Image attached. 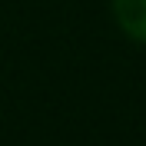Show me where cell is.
I'll use <instances>...</instances> for the list:
<instances>
[{
	"label": "cell",
	"mask_w": 146,
	"mask_h": 146,
	"mask_svg": "<svg viewBox=\"0 0 146 146\" xmlns=\"http://www.w3.org/2000/svg\"><path fill=\"white\" fill-rule=\"evenodd\" d=\"M113 17L126 36L146 43V0H113Z\"/></svg>",
	"instance_id": "obj_1"
}]
</instances>
